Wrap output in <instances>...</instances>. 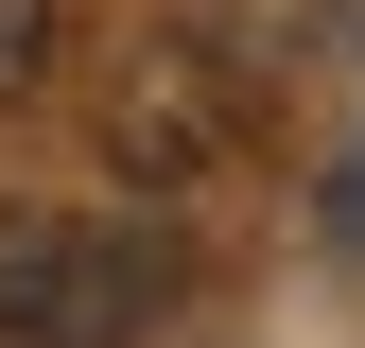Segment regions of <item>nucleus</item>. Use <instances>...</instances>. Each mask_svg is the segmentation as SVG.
I'll list each match as a JSON object with an SVG mask.
<instances>
[{
  "label": "nucleus",
  "mask_w": 365,
  "mask_h": 348,
  "mask_svg": "<svg viewBox=\"0 0 365 348\" xmlns=\"http://www.w3.org/2000/svg\"><path fill=\"white\" fill-rule=\"evenodd\" d=\"M174 296H192V244L157 209H53V192L0 209V348H140L174 331Z\"/></svg>",
  "instance_id": "obj_1"
},
{
  "label": "nucleus",
  "mask_w": 365,
  "mask_h": 348,
  "mask_svg": "<svg viewBox=\"0 0 365 348\" xmlns=\"http://www.w3.org/2000/svg\"><path fill=\"white\" fill-rule=\"evenodd\" d=\"M226 140H244V87H226L209 53H140L122 105H105V157H122V174H209Z\"/></svg>",
  "instance_id": "obj_2"
},
{
  "label": "nucleus",
  "mask_w": 365,
  "mask_h": 348,
  "mask_svg": "<svg viewBox=\"0 0 365 348\" xmlns=\"http://www.w3.org/2000/svg\"><path fill=\"white\" fill-rule=\"evenodd\" d=\"M35 70H53V0H0V105H18Z\"/></svg>",
  "instance_id": "obj_3"
},
{
  "label": "nucleus",
  "mask_w": 365,
  "mask_h": 348,
  "mask_svg": "<svg viewBox=\"0 0 365 348\" xmlns=\"http://www.w3.org/2000/svg\"><path fill=\"white\" fill-rule=\"evenodd\" d=\"M331 244H365V140L331 157Z\"/></svg>",
  "instance_id": "obj_4"
}]
</instances>
